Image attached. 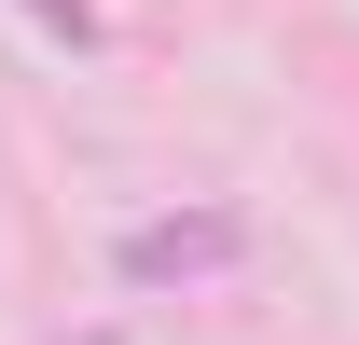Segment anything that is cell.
Segmentation results:
<instances>
[{
    "instance_id": "2",
    "label": "cell",
    "mask_w": 359,
    "mask_h": 345,
    "mask_svg": "<svg viewBox=\"0 0 359 345\" xmlns=\"http://www.w3.org/2000/svg\"><path fill=\"white\" fill-rule=\"evenodd\" d=\"M28 14H42V28H69V42H97V14H83V0H28Z\"/></svg>"
},
{
    "instance_id": "1",
    "label": "cell",
    "mask_w": 359,
    "mask_h": 345,
    "mask_svg": "<svg viewBox=\"0 0 359 345\" xmlns=\"http://www.w3.org/2000/svg\"><path fill=\"white\" fill-rule=\"evenodd\" d=\"M235 262H249V221H235V208H194V221H138V235H125V290L235 276Z\"/></svg>"
}]
</instances>
